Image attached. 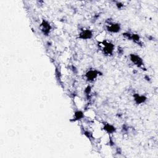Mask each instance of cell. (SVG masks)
Here are the masks:
<instances>
[{
  "label": "cell",
  "instance_id": "obj_1",
  "mask_svg": "<svg viewBox=\"0 0 158 158\" xmlns=\"http://www.w3.org/2000/svg\"><path fill=\"white\" fill-rule=\"evenodd\" d=\"M102 48V50L103 52L106 55H111L114 51V45L110 42H108L107 41H104L99 43Z\"/></svg>",
  "mask_w": 158,
  "mask_h": 158
},
{
  "label": "cell",
  "instance_id": "obj_2",
  "mask_svg": "<svg viewBox=\"0 0 158 158\" xmlns=\"http://www.w3.org/2000/svg\"><path fill=\"white\" fill-rule=\"evenodd\" d=\"M130 60L137 67L143 68L144 67V63L143 59L136 54H130Z\"/></svg>",
  "mask_w": 158,
  "mask_h": 158
},
{
  "label": "cell",
  "instance_id": "obj_3",
  "mask_svg": "<svg viewBox=\"0 0 158 158\" xmlns=\"http://www.w3.org/2000/svg\"><path fill=\"white\" fill-rule=\"evenodd\" d=\"M106 29L110 33H118L120 30V25L118 23L109 22L106 25Z\"/></svg>",
  "mask_w": 158,
  "mask_h": 158
},
{
  "label": "cell",
  "instance_id": "obj_4",
  "mask_svg": "<svg viewBox=\"0 0 158 158\" xmlns=\"http://www.w3.org/2000/svg\"><path fill=\"white\" fill-rule=\"evenodd\" d=\"M99 73H100V72L97 70L91 69V70H88L86 73L85 77L86 78L88 81H93L98 77V76L99 75Z\"/></svg>",
  "mask_w": 158,
  "mask_h": 158
},
{
  "label": "cell",
  "instance_id": "obj_5",
  "mask_svg": "<svg viewBox=\"0 0 158 158\" xmlns=\"http://www.w3.org/2000/svg\"><path fill=\"white\" fill-rule=\"evenodd\" d=\"M40 28L44 35H48L51 30V26L47 20L43 19L41 23Z\"/></svg>",
  "mask_w": 158,
  "mask_h": 158
},
{
  "label": "cell",
  "instance_id": "obj_6",
  "mask_svg": "<svg viewBox=\"0 0 158 158\" xmlns=\"http://www.w3.org/2000/svg\"><path fill=\"white\" fill-rule=\"evenodd\" d=\"M93 36V32L89 29H82L79 33V38L82 40H89Z\"/></svg>",
  "mask_w": 158,
  "mask_h": 158
},
{
  "label": "cell",
  "instance_id": "obj_7",
  "mask_svg": "<svg viewBox=\"0 0 158 158\" xmlns=\"http://www.w3.org/2000/svg\"><path fill=\"white\" fill-rule=\"evenodd\" d=\"M133 98H134L135 102L137 104H141L142 103H144L147 99V98L145 96L139 95L138 93L134 94H133Z\"/></svg>",
  "mask_w": 158,
  "mask_h": 158
},
{
  "label": "cell",
  "instance_id": "obj_8",
  "mask_svg": "<svg viewBox=\"0 0 158 158\" xmlns=\"http://www.w3.org/2000/svg\"><path fill=\"white\" fill-rule=\"evenodd\" d=\"M103 129L109 134L113 133L115 132V131H116V128L112 125H110L108 123L104 124Z\"/></svg>",
  "mask_w": 158,
  "mask_h": 158
},
{
  "label": "cell",
  "instance_id": "obj_9",
  "mask_svg": "<svg viewBox=\"0 0 158 158\" xmlns=\"http://www.w3.org/2000/svg\"><path fill=\"white\" fill-rule=\"evenodd\" d=\"M84 117V114L81 110H77L74 114V118L73 119V121H77L81 119Z\"/></svg>",
  "mask_w": 158,
  "mask_h": 158
},
{
  "label": "cell",
  "instance_id": "obj_10",
  "mask_svg": "<svg viewBox=\"0 0 158 158\" xmlns=\"http://www.w3.org/2000/svg\"><path fill=\"white\" fill-rule=\"evenodd\" d=\"M91 86H90L89 85H88V86L85 88V92L86 94H87V95L89 94L90 93H91Z\"/></svg>",
  "mask_w": 158,
  "mask_h": 158
}]
</instances>
